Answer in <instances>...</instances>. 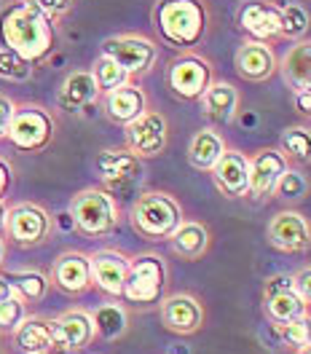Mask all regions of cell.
<instances>
[{
    "instance_id": "cell-1",
    "label": "cell",
    "mask_w": 311,
    "mask_h": 354,
    "mask_svg": "<svg viewBox=\"0 0 311 354\" xmlns=\"http://www.w3.org/2000/svg\"><path fill=\"white\" fill-rule=\"evenodd\" d=\"M0 38H3V46L14 48L17 54H22L24 59H30L32 65L44 62L57 46L54 22L27 0H17L3 11Z\"/></svg>"
},
{
    "instance_id": "cell-2",
    "label": "cell",
    "mask_w": 311,
    "mask_h": 354,
    "mask_svg": "<svg viewBox=\"0 0 311 354\" xmlns=\"http://www.w3.org/2000/svg\"><path fill=\"white\" fill-rule=\"evenodd\" d=\"M209 22L204 0H156L153 6L156 32L178 51H196L209 32Z\"/></svg>"
},
{
    "instance_id": "cell-3",
    "label": "cell",
    "mask_w": 311,
    "mask_h": 354,
    "mask_svg": "<svg viewBox=\"0 0 311 354\" xmlns=\"http://www.w3.org/2000/svg\"><path fill=\"white\" fill-rule=\"evenodd\" d=\"M182 221H185L182 204L169 191L140 194L132 204V212H129L132 228L148 242H167Z\"/></svg>"
},
{
    "instance_id": "cell-4",
    "label": "cell",
    "mask_w": 311,
    "mask_h": 354,
    "mask_svg": "<svg viewBox=\"0 0 311 354\" xmlns=\"http://www.w3.org/2000/svg\"><path fill=\"white\" fill-rule=\"evenodd\" d=\"M70 218L84 236L102 239L118 228L121 207L108 188H84L70 199Z\"/></svg>"
},
{
    "instance_id": "cell-5",
    "label": "cell",
    "mask_w": 311,
    "mask_h": 354,
    "mask_svg": "<svg viewBox=\"0 0 311 354\" xmlns=\"http://www.w3.org/2000/svg\"><path fill=\"white\" fill-rule=\"evenodd\" d=\"M169 282V266L158 252H140L129 258V271L124 282V301L134 306H151L164 298Z\"/></svg>"
},
{
    "instance_id": "cell-6",
    "label": "cell",
    "mask_w": 311,
    "mask_h": 354,
    "mask_svg": "<svg viewBox=\"0 0 311 354\" xmlns=\"http://www.w3.org/2000/svg\"><path fill=\"white\" fill-rule=\"evenodd\" d=\"M54 132H57L54 115L46 111L44 105L27 102V105H17L6 137L22 153H41V151H46L51 145Z\"/></svg>"
},
{
    "instance_id": "cell-7",
    "label": "cell",
    "mask_w": 311,
    "mask_h": 354,
    "mask_svg": "<svg viewBox=\"0 0 311 354\" xmlns=\"http://www.w3.org/2000/svg\"><path fill=\"white\" fill-rule=\"evenodd\" d=\"M215 81V65L199 51H180L167 67V86L182 102H199Z\"/></svg>"
},
{
    "instance_id": "cell-8",
    "label": "cell",
    "mask_w": 311,
    "mask_h": 354,
    "mask_svg": "<svg viewBox=\"0 0 311 354\" xmlns=\"http://www.w3.org/2000/svg\"><path fill=\"white\" fill-rule=\"evenodd\" d=\"M54 231V218L48 215V209L35 204V201H22V204H14L8 207L6 212V225H3V234L6 239L17 247H38V244L48 242Z\"/></svg>"
},
{
    "instance_id": "cell-9",
    "label": "cell",
    "mask_w": 311,
    "mask_h": 354,
    "mask_svg": "<svg viewBox=\"0 0 311 354\" xmlns=\"http://www.w3.org/2000/svg\"><path fill=\"white\" fill-rule=\"evenodd\" d=\"M102 54H108L118 65L129 73V78H142L153 70L158 59V46L148 35L140 32H124V35H111L102 41Z\"/></svg>"
},
{
    "instance_id": "cell-10",
    "label": "cell",
    "mask_w": 311,
    "mask_h": 354,
    "mask_svg": "<svg viewBox=\"0 0 311 354\" xmlns=\"http://www.w3.org/2000/svg\"><path fill=\"white\" fill-rule=\"evenodd\" d=\"M126 134V148L132 151L137 158H156L167 151L169 145V124L164 118V113L148 111L137 115L124 127Z\"/></svg>"
},
{
    "instance_id": "cell-11",
    "label": "cell",
    "mask_w": 311,
    "mask_h": 354,
    "mask_svg": "<svg viewBox=\"0 0 311 354\" xmlns=\"http://www.w3.org/2000/svg\"><path fill=\"white\" fill-rule=\"evenodd\" d=\"M266 239L279 252L301 255L311 247V221L298 209H279L268 221Z\"/></svg>"
},
{
    "instance_id": "cell-12",
    "label": "cell",
    "mask_w": 311,
    "mask_h": 354,
    "mask_svg": "<svg viewBox=\"0 0 311 354\" xmlns=\"http://www.w3.org/2000/svg\"><path fill=\"white\" fill-rule=\"evenodd\" d=\"M161 325L175 335H194L207 322V309L194 292H172L158 301Z\"/></svg>"
},
{
    "instance_id": "cell-13",
    "label": "cell",
    "mask_w": 311,
    "mask_h": 354,
    "mask_svg": "<svg viewBox=\"0 0 311 354\" xmlns=\"http://www.w3.org/2000/svg\"><path fill=\"white\" fill-rule=\"evenodd\" d=\"M290 161L279 148H261L258 153L249 156V188L247 196L258 204L274 199L279 177L288 172Z\"/></svg>"
},
{
    "instance_id": "cell-14",
    "label": "cell",
    "mask_w": 311,
    "mask_h": 354,
    "mask_svg": "<svg viewBox=\"0 0 311 354\" xmlns=\"http://www.w3.org/2000/svg\"><path fill=\"white\" fill-rule=\"evenodd\" d=\"M236 24L249 41H276L282 27V6L274 0H245L239 6Z\"/></svg>"
},
{
    "instance_id": "cell-15",
    "label": "cell",
    "mask_w": 311,
    "mask_h": 354,
    "mask_svg": "<svg viewBox=\"0 0 311 354\" xmlns=\"http://www.w3.org/2000/svg\"><path fill=\"white\" fill-rule=\"evenodd\" d=\"M234 67L236 75L249 84H263L268 78H274L279 73V57L274 51V46L266 41H249L245 38L242 46L234 54Z\"/></svg>"
},
{
    "instance_id": "cell-16",
    "label": "cell",
    "mask_w": 311,
    "mask_h": 354,
    "mask_svg": "<svg viewBox=\"0 0 311 354\" xmlns=\"http://www.w3.org/2000/svg\"><path fill=\"white\" fill-rule=\"evenodd\" d=\"M54 325V352H81L94 344L97 328L86 309H67L51 319Z\"/></svg>"
},
{
    "instance_id": "cell-17",
    "label": "cell",
    "mask_w": 311,
    "mask_h": 354,
    "mask_svg": "<svg viewBox=\"0 0 311 354\" xmlns=\"http://www.w3.org/2000/svg\"><path fill=\"white\" fill-rule=\"evenodd\" d=\"M89 261L94 288L102 290L113 301H118L124 295V282H126V271H129V255L115 250V247H102V250L91 252Z\"/></svg>"
},
{
    "instance_id": "cell-18",
    "label": "cell",
    "mask_w": 311,
    "mask_h": 354,
    "mask_svg": "<svg viewBox=\"0 0 311 354\" xmlns=\"http://www.w3.org/2000/svg\"><path fill=\"white\" fill-rule=\"evenodd\" d=\"M48 282L57 290H62L65 295H84V292H89L94 288L89 255L86 252H78V250L62 252L54 261V266H51Z\"/></svg>"
},
{
    "instance_id": "cell-19",
    "label": "cell",
    "mask_w": 311,
    "mask_h": 354,
    "mask_svg": "<svg viewBox=\"0 0 311 354\" xmlns=\"http://www.w3.org/2000/svg\"><path fill=\"white\" fill-rule=\"evenodd\" d=\"M94 169L108 185V191H118V188H129L142 177V158H137L129 148H108L97 156Z\"/></svg>"
},
{
    "instance_id": "cell-20",
    "label": "cell",
    "mask_w": 311,
    "mask_h": 354,
    "mask_svg": "<svg viewBox=\"0 0 311 354\" xmlns=\"http://www.w3.org/2000/svg\"><path fill=\"white\" fill-rule=\"evenodd\" d=\"M209 175L225 199H245L249 188V156L236 148H225V153L209 169Z\"/></svg>"
},
{
    "instance_id": "cell-21",
    "label": "cell",
    "mask_w": 311,
    "mask_h": 354,
    "mask_svg": "<svg viewBox=\"0 0 311 354\" xmlns=\"http://www.w3.org/2000/svg\"><path fill=\"white\" fill-rule=\"evenodd\" d=\"M102 97V91L97 86L91 70H73L62 81V86L57 91V108L65 113H84L89 105H94Z\"/></svg>"
},
{
    "instance_id": "cell-22",
    "label": "cell",
    "mask_w": 311,
    "mask_h": 354,
    "mask_svg": "<svg viewBox=\"0 0 311 354\" xmlns=\"http://www.w3.org/2000/svg\"><path fill=\"white\" fill-rule=\"evenodd\" d=\"M239 88L234 86L231 81H212L207 91L199 97L201 113L215 124V127H228L236 113H239Z\"/></svg>"
},
{
    "instance_id": "cell-23",
    "label": "cell",
    "mask_w": 311,
    "mask_h": 354,
    "mask_svg": "<svg viewBox=\"0 0 311 354\" xmlns=\"http://www.w3.org/2000/svg\"><path fill=\"white\" fill-rule=\"evenodd\" d=\"M102 108H105V115L113 124L126 127L129 121H134L137 115L148 111V94L134 81H129V84L113 88V91H105L102 94Z\"/></svg>"
},
{
    "instance_id": "cell-24",
    "label": "cell",
    "mask_w": 311,
    "mask_h": 354,
    "mask_svg": "<svg viewBox=\"0 0 311 354\" xmlns=\"http://www.w3.org/2000/svg\"><path fill=\"white\" fill-rule=\"evenodd\" d=\"M172 252L178 255L180 261H201L207 252H209V244H212V234L207 228V223L201 221H182L178 225V231L167 239Z\"/></svg>"
},
{
    "instance_id": "cell-25",
    "label": "cell",
    "mask_w": 311,
    "mask_h": 354,
    "mask_svg": "<svg viewBox=\"0 0 311 354\" xmlns=\"http://www.w3.org/2000/svg\"><path fill=\"white\" fill-rule=\"evenodd\" d=\"M225 137L223 132H218V127H204L191 137L188 142V164L199 172H209L218 158L225 153Z\"/></svg>"
},
{
    "instance_id": "cell-26",
    "label": "cell",
    "mask_w": 311,
    "mask_h": 354,
    "mask_svg": "<svg viewBox=\"0 0 311 354\" xmlns=\"http://www.w3.org/2000/svg\"><path fill=\"white\" fill-rule=\"evenodd\" d=\"M17 349L24 354H51L54 352V325L44 317H24L22 325L11 333Z\"/></svg>"
},
{
    "instance_id": "cell-27",
    "label": "cell",
    "mask_w": 311,
    "mask_h": 354,
    "mask_svg": "<svg viewBox=\"0 0 311 354\" xmlns=\"http://www.w3.org/2000/svg\"><path fill=\"white\" fill-rule=\"evenodd\" d=\"M279 73L292 91L311 86V38L295 41L288 48V54L279 59Z\"/></svg>"
},
{
    "instance_id": "cell-28",
    "label": "cell",
    "mask_w": 311,
    "mask_h": 354,
    "mask_svg": "<svg viewBox=\"0 0 311 354\" xmlns=\"http://www.w3.org/2000/svg\"><path fill=\"white\" fill-rule=\"evenodd\" d=\"M309 309L311 306L295 292V288L263 295V311H266V319L271 325H282L295 317H303V314H309Z\"/></svg>"
},
{
    "instance_id": "cell-29",
    "label": "cell",
    "mask_w": 311,
    "mask_h": 354,
    "mask_svg": "<svg viewBox=\"0 0 311 354\" xmlns=\"http://www.w3.org/2000/svg\"><path fill=\"white\" fill-rule=\"evenodd\" d=\"M91 319H94L97 335L105 338V341H115V338H121L124 333L129 330V311L124 309L121 304H115V301L97 306Z\"/></svg>"
},
{
    "instance_id": "cell-30",
    "label": "cell",
    "mask_w": 311,
    "mask_h": 354,
    "mask_svg": "<svg viewBox=\"0 0 311 354\" xmlns=\"http://www.w3.org/2000/svg\"><path fill=\"white\" fill-rule=\"evenodd\" d=\"M279 151L285 153L290 164L306 167L311 164V129L309 127H288L279 137Z\"/></svg>"
},
{
    "instance_id": "cell-31",
    "label": "cell",
    "mask_w": 311,
    "mask_h": 354,
    "mask_svg": "<svg viewBox=\"0 0 311 354\" xmlns=\"http://www.w3.org/2000/svg\"><path fill=\"white\" fill-rule=\"evenodd\" d=\"M11 279V285H14V292L22 298L24 304L30 306V304H41L46 298V292L51 288V282H48V277L41 274V271H17L14 277H8Z\"/></svg>"
},
{
    "instance_id": "cell-32",
    "label": "cell",
    "mask_w": 311,
    "mask_h": 354,
    "mask_svg": "<svg viewBox=\"0 0 311 354\" xmlns=\"http://www.w3.org/2000/svg\"><path fill=\"white\" fill-rule=\"evenodd\" d=\"M311 27V14L303 3H288L282 6V27H279V38L285 41H303Z\"/></svg>"
},
{
    "instance_id": "cell-33",
    "label": "cell",
    "mask_w": 311,
    "mask_h": 354,
    "mask_svg": "<svg viewBox=\"0 0 311 354\" xmlns=\"http://www.w3.org/2000/svg\"><path fill=\"white\" fill-rule=\"evenodd\" d=\"M311 191V177L301 169V167H288V172L279 177L276 183V191H274V199H282L288 204L295 201H303Z\"/></svg>"
},
{
    "instance_id": "cell-34",
    "label": "cell",
    "mask_w": 311,
    "mask_h": 354,
    "mask_svg": "<svg viewBox=\"0 0 311 354\" xmlns=\"http://www.w3.org/2000/svg\"><path fill=\"white\" fill-rule=\"evenodd\" d=\"M274 333H276V338H279L285 346L295 349V352H301V349L311 346V311L309 314H303V317L290 319V322L274 325Z\"/></svg>"
},
{
    "instance_id": "cell-35",
    "label": "cell",
    "mask_w": 311,
    "mask_h": 354,
    "mask_svg": "<svg viewBox=\"0 0 311 354\" xmlns=\"http://www.w3.org/2000/svg\"><path fill=\"white\" fill-rule=\"evenodd\" d=\"M91 75H94V81H97V86H100L102 94L132 81V78H129V73L118 65L115 59H111L108 54H100V59H97L94 67H91Z\"/></svg>"
},
{
    "instance_id": "cell-36",
    "label": "cell",
    "mask_w": 311,
    "mask_h": 354,
    "mask_svg": "<svg viewBox=\"0 0 311 354\" xmlns=\"http://www.w3.org/2000/svg\"><path fill=\"white\" fill-rule=\"evenodd\" d=\"M30 75H32V62L24 59L22 54H17L14 48L0 46V78L3 81H14V84H22Z\"/></svg>"
},
{
    "instance_id": "cell-37",
    "label": "cell",
    "mask_w": 311,
    "mask_h": 354,
    "mask_svg": "<svg viewBox=\"0 0 311 354\" xmlns=\"http://www.w3.org/2000/svg\"><path fill=\"white\" fill-rule=\"evenodd\" d=\"M27 317V304L14 292L11 298L0 301V333L3 335H11L22 325V319Z\"/></svg>"
},
{
    "instance_id": "cell-38",
    "label": "cell",
    "mask_w": 311,
    "mask_h": 354,
    "mask_svg": "<svg viewBox=\"0 0 311 354\" xmlns=\"http://www.w3.org/2000/svg\"><path fill=\"white\" fill-rule=\"evenodd\" d=\"M27 3H32L38 11H44L51 22L67 17L73 11V6H75V0H27Z\"/></svg>"
},
{
    "instance_id": "cell-39",
    "label": "cell",
    "mask_w": 311,
    "mask_h": 354,
    "mask_svg": "<svg viewBox=\"0 0 311 354\" xmlns=\"http://www.w3.org/2000/svg\"><path fill=\"white\" fill-rule=\"evenodd\" d=\"M292 285H295V292L311 306V266H303L298 274H292Z\"/></svg>"
},
{
    "instance_id": "cell-40",
    "label": "cell",
    "mask_w": 311,
    "mask_h": 354,
    "mask_svg": "<svg viewBox=\"0 0 311 354\" xmlns=\"http://www.w3.org/2000/svg\"><path fill=\"white\" fill-rule=\"evenodd\" d=\"M14 111H17V102L8 94H0V140H6V134H8V124L14 118Z\"/></svg>"
},
{
    "instance_id": "cell-41",
    "label": "cell",
    "mask_w": 311,
    "mask_h": 354,
    "mask_svg": "<svg viewBox=\"0 0 311 354\" xmlns=\"http://www.w3.org/2000/svg\"><path fill=\"white\" fill-rule=\"evenodd\" d=\"M292 102H295V111L301 113L303 118H311V86L292 91Z\"/></svg>"
},
{
    "instance_id": "cell-42",
    "label": "cell",
    "mask_w": 311,
    "mask_h": 354,
    "mask_svg": "<svg viewBox=\"0 0 311 354\" xmlns=\"http://www.w3.org/2000/svg\"><path fill=\"white\" fill-rule=\"evenodd\" d=\"M11 183H14V169L6 158H0V201H6L8 191H11Z\"/></svg>"
},
{
    "instance_id": "cell-43",
    "label": "cell",
    "mask_w": 311,
    "mask_h": 354,
    "mask_svg": "<svg viewBox=\"0 0 311 354\" xmlns=\"http://www.w3.org/2000/svg\"><path fill=\"white\" fill-rule=\"evenodd\" d=\"M11 295H14V285H11V279L0 274V301H6V298H11Z\"/></svg>"
},
{
    "instance_id": "cell-44",
    "label": "cell",
    "mask_w": 311,
    "mask_h": 354,
    "mask_svg": "<svg viewBox=\"0 0 311 354\" xmlns=\"http://www.w3.org/2000/svg\"><path fill=\"white\" fill-rule=\"evenodd\" d=\"M6 212H8V209H6V204L0 201V234H3V225H6Z\"/></svg>"
},
{
    "instance_id": "cell-45",
    "label": "cell",
    "mask_w": 311,
    "mask_h": 354,
    "mask_svg": "<svg viewBox=\"0 0 311 354\" xmlns=\"http://www.w3.org/2000/svg\"><path fill=\"white\" fill-rule=\"evenodd\" d=\"M3 261H6V239L0 236V266H3Z\"/></svg>"
},
{
    "instance_id": "cell-46",
    "label": "cell",
    "mask_w": 311,
    "mask_h": 354,
    "mask_svg": "<svg viewBox=\"0 0 311 354\" xmlns=\"http://www.w3.org/2000/svg\"><path fill=\"white\" fill-rule=\"evenodd\" d=\"M298 354H311V346H306V349H301Z\"/></svg>"
}]
</instances>
